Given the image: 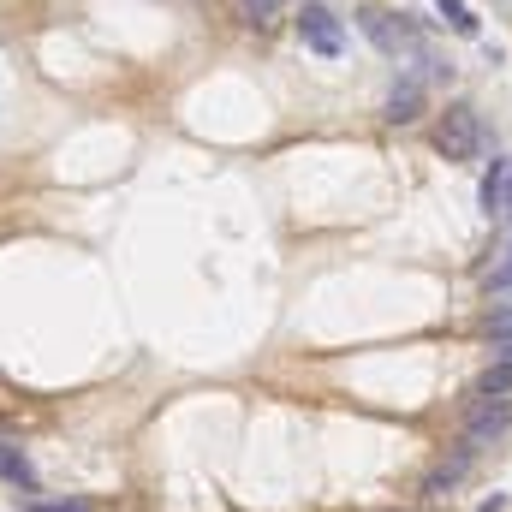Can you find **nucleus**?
Returning a JSON list of instances; mask_svg holds the SVG:
<instances>
[{"label": "nucleus", "mask_w": 512, "mask_h": 512, "mask_svg": "<svg viewBox=\"0 0 512 512\" xmlns=\"http://www.w3.org/2000/svg\"><path fill=\"white\" fill-rule=\"evenodd\" d=\"M489 352H495V364H512V340H489Z\"/></svg>", "instance_id": "15"}, {"label": "nucleus", "mask_w": 512, "mask_h": 512, "mask_svg": "<svg viewBox=\"0 0 512 512\" xmlns=\"http://www.w3.org/2000/svg\"><path fill=\"white\" fill-rule=\"evenodd\" d=\"M483 286H489V292H512V245L501 251V262L483 274Z\"/></svg>", "instance_id": "11"}, {"label": "nucleus", "mask_w": 512, "mask_h": 512, "mask_svg": "<svg viewBox=\"0 0 512 512\" xmlns=\"http://www.w3.org/2000/svg\"><path fill=\"white\" fill-rule=\"evenodd\" d=\"M239 6H245V12H251V18H274V12H280V6H286V0H239Z\"/></svg>", "instance_id": "13"}, {"label": "nucleus", "mask_w": 512, "mask_h": 512, "mask_svg": "<svg viewBox=\"0 0 512 512\" xmlns=\"http://www.w3.org/2000/svg\"><path fill=\"white\" fill-rule=\"evenodd\" d=\"M417 114H423V78L393 84V96H387V120H393V126H411Z\"/></svg>", "instance_id": "7"}, {"label": "nucleus", "mask_w": 512, "mask_h": 512, "mask_svg": "<svg viewBox=\"0 0 512 512\" xmlns=\"http://www.w3.org/2000/svg\"><path fill=\"white\" fill-rule=\"evenodd\" d=\"M36 512H90L84 501H36Z\"/></svg>", "instance_id": "14"}, {"label": "nucleus", "mask_w": 512, "mask_h": 512, "mask_svg": "<svg viewBox=\"0 0 512 512\" xmlns=\"http://www.w3.org/2000/svg\"><path fill=\"white\" fill-rule=\"evenodd\" d=\"M435 12H441V18H447L459 36H477V12H471L465 0H435Z\"/></svg>", "instance_id": "10"}, {"label": "nucleus", "mask_w": 512, "mask_h": 512, "mask_svg": "<svg viewBox=\"0 0 512 512\" xmlns=\"http://www.w3.org/2000/svg\"><path fill=\"white\" fill-rule=\"evenodd\" d=\"M298 42H304L310 54H322V60H340V54H346V24H340L328 6H304V12H298Z\"/></svg>", "instance_id": "3"}, {"label": "nucleus", "mask_w": 512, "mask_h": 512, "mask_svg": "<svg viewBox=\"0 0 512 512\" xmlns=\"http://www.w3.org/2000/svg\"><path fill=\"white\" fill-rule=\"evenodd\" d=\"M471 465H477V453H471V447H459L453 459H435V465L423 471V495H447V489H459Z\"/></svg>", "instance_id": "6"}, {"label": "nucleus", "mask_w": 512, "mask_h": 512, "mask_svg": "<svg viewBox=\"0 0 512 512\" xmlns=\"http://www.w3.org/2000/svg\"><path fill=\"white\" fill-rule=\"evenodd\" d=\"M0 429H6V405H0Z\"/></svg>", "instance_id": "17"}, {"label": "nucleus", "mask_w": 512, "mask_h": 512, "mask_svg": "<svg viewBox=\"0 0 512 512\" xmlns=\"http://www.w3.org/2000/svg\"><path fill=\"white\" fill-rule=\"evenodd\" d=\"M507 423H512V399H477V405H471V417H465V447H471V453H483Z\"/></svg>", "instance_id": "4"}, {"label": "nucleus", "mask_w": 512, "mask_h": 512, "mask_svg": "<svg viewBox=\"0 0 512 512\" xmlns=\"http://www.w3.org/2000/svg\"><path fill=\"white\" fill-rule=\"evenodd\" d=\"M0 477H6L12 489L36 495V465H30V459H24V447H12V441H0Z\"/></svg>", "instance_id": "8"}, {"label": "nucleus", "mask_w": 512, "mask_h": 512, "mask_svg": "<svg viewBox=\"0 0 512 512\" xmlns=\"http://www.w3.org/2000/svg\"><path fill=\"white\" fill-rule=\"evenodd\" d=\"M477 512H507V495H495V501H483Z\"/></svg>", "instance_id": "16"}, {"label": "nucleus", "mask_w": 512, "mask_h": 512, "mask_svg": "<svg viewBox=\"0 0 512 512\" xmlns=\"http://www.w3.org/2000/svg\"><path fill=\"white\" fill-rule=\"evenodd\" d=\"M477 393H483V399H512V364H489V370L477 376Z\"/></svg>", "instance_id": "9"}, {"label": "nucleus", "mask_w": 512, "mask_h": 512, "mask_svg": "<svg viewBox=\"0 0 512 512\" xmlns=\"http://www.w3.org/2000/svg\"><path fill=\"white\" fill-rule=\"evenodd\" d=\"M483 215L489 221H512V155L495 161L489 179H483Z\"/></svg>", "instance_id": "5"}, {"label": "nucleus", "mask_w": 512, "mask_h": 512, "mask_svg": "<svg viewBox=\"0 0 512 512\" xmlns=\"http://www.w3.org/2000/svg\"><path fill=\"white\" fill-rule=\"evenodd\" d=\"M483 120H477V108H447L441 114V126H435V149L447 155V161H477L483 155Z\"/></svg>", "instance_id": "2"}, {"label": "nucleus", "mask_w": 512, "mask_h": 512, "mask_svg": "<svg viewBox=\"0 0 512 512\" xmlns=\"http://www.w3.org/2000/svg\"><path fill=\"white\" fill-rule=\"evenodd\" d=\"M489 340H512V298L507 304H495V316H489Z\"/></svg>", "instance_id": "12"}, {"label": "nucleus", "mask_w": 512, "mask_h": 512, "mask_svg": "<svg viewBox=\"0 0 512 512\" xmlns=\"http://www.w3.org/2000/svg\"><path fill=\"white\" fill-rule=\"evenodd\" d=\"M358 24H364V36L382 48L387 60H423V66H429L423 36H417L405 18H393V12H382V6H364V12H358Z\"/></svg>", "instance_id": "1"}]
</instances>
